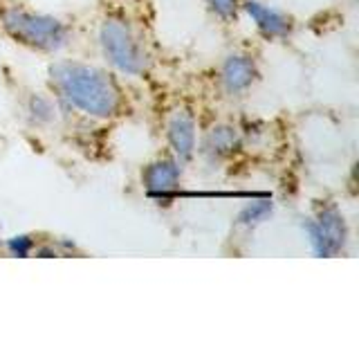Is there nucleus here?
<instances>
[{
    "label": "nucleus",
    "mask_w": 359,
    "mask_h": 337,
    "mask_svg": "<svg viewBox=\"0 0 359 337\" xmlns=\"http://www.w3.org/2000/svg\"><path fill=\"white\" fill-rule=\"evenodd\" d=\"M0 27L11 41L36 52L54 54L70 43V27L63 20L20 5L0 7Z\"/></svg>",
    "instance_id": "f03ea898"
},
{
    "label": "nucleus",
    "mask_w": 359,
    "mask_h": 337,
    "mask_svg": "<svg viewBox=\"0 0 359 337\" xmlns=\"http://www.w3.org/2000/svg\"><path fill=\"white\" fill-rule=\"evenodd\" d=\"M241 7L252 18L258 34L267 41H285L294 32V18L283 9L265 5L261 0H243Z\"/></svg>",
    "instance_id": "39448f33"
},
{
    "label": "nucleus",
    "mask_w": 359,
    "mask_h": 337,
    "mask_svg": "<svg viewBox=\"0 0 359 337\" xmlns=\"http://www.w3.org/2000/svg\"><path fill=\"white\" fill-rule=\"evenodd\" d=\"M272 213H274V202L272 200H256V202H252V205L243 207L236 220H238L241 227L254 230L261 223H265L269 216H272Z\"/></svg>",
    "instance_id": "9d476101"
},
{
    "label": "nucleus",
    "mask_w": 359,
    "mask_h": 337,
    "mask_svg": "<svg viewBox=\"0 0 359 337\" xmlns=\"http://www.w3.org/2000/svg\"><path fill=\"white\" fill-rule=\"evenodd\" d=\"M306 234L317 256H337L346 250L348 243V223L341 209L332 202H321L314 216L306 223Z\"/></svg>",
    "instance_id": "20e7f679"
},
{
    "label": "nucleus",
    "mask_w": 359,
    "mask_h": 337,
    "mask_svg": "<svg viewBox=\"0 0 359 337\" xmlns=\"http://www.w3.org/2000/svg\"><path fill=\"white\" fill-rule=\"evenodd\" d=\"M9 252L16 254V256H27L32 250H34V241L29 239V236H14V239H9L7 243Z\"/></svg>",
    "instance_id": "ddd939ff"
},
{
    "label": "nucleus",
    "mask_w": 359,
    "mask_h": 337,
    "mask_svg": "<svg viewBox=\"0 0 359 337\" xmlns=\"http://www.w3.org/2000/svg\"><path fill=\"white\" fill-rule=\"evenodd\" d=\"M182 180V162H177L173 155L155 157L142 168L144 191L153 198H168L175 194Z\"/></svg>",
    "instance_id": "423d86ee"
},
{
    "label": "nucleus",
    "mask_w": 359,
    "mask_h": 337,
    "mask_svg": "<svg viewBox=\"0 0 359 337\" xmlns=\"http://www.w3.org/2000/svg\"><path fill=\"white\" fill-rule=\"evenodd\" d=\"M205 5L213 16L224 22L236 20L241 11V0H205Z\"/></svg>",
    "instance_id": "f8f14e48"
},
{
    "label": "nucleus",
    "mask_w": 359,
    "mask_h": 337,
    "mask_svg": "<svg viewBox=\"0 0 359 337\" xmlns=\"http://www.w3.org/2000/svg\"><path fill=\"white\" fill-rule=\"evenodd\" d=\"M241 146H243V140H241L238 128L231 126V124H216V126H211L205 133V138H202L200 155L205 157L209 164H220L238 153Z\"/></svg>",
    "instance_id": "1a4fd4ad"
},
{
    "label": "nucleus",
    "mask_w": 359,
    "mask_h": 337,
    "mask_svg": "<svg viewBox=\"0 0 359 337\" xmlns=\"http://www.w3.org/2000/svg\"><path fill=\"white\" fill-rule=\"evenodd\" d=\"M258 77H261V70H258L256 59L245 52L229 54L220 65V86L231 97L245 95L258 81Z\"/></svg>",
    "instance_id": "6e6552de"
},
{
    "label": "nucleus",
    "mask_w": 359,
    "mask_h": 337,
    "mask_svg": "<svg viewBox=\"0 0 359 337\" xmlns=\"http://www.w3.org/2000/svg\"><path fill=\"white\" fill-rule=\"evenodd\" d=\"M27 115L34 124H48L54 119V106L48 97L32 95L27 101Z\"/></svg>",
    "instance_id": "9b49d317"
},
{
    "label": "nucleus",
    "mask_w": 359,
    "mask_h": 337,
    "mask_svg": "<svg viewBox=\"0 0 359 337\" xmlns=\"http://www.w3.org/2000/svg\"><path fill=\"white\" fill-rule=\"evenodd\" d=\"M99 45L106 61L121 74L140 77L149 72L151 54L146 50V43L140 37V32L135 29L126 16L112 14L104 18L99 27Z\"/></svg>",
    "instance_id": "7ed1b4c3"
},
{
    "label": "nucleus",
    "mask_w": 359,
    "mask_h": 337,
    "mask_svg": "<svg viewBox=\"0 0 359 337\" xmlns=\"http://www.w3.org/2000/svg\"><path fill=\"white\" fill-rule=\"evenodd\" d=\"M50 88L67 106L95 119L117 117L123 110V93L106 70L79 61H59L48 70Z\"/></svg>",
    "instance_id": "f257e3e1"
},
{
    "label": "nucleus",
    "mask_w": 359,
    "mask_h": 337,
    "mask_svg": "<svg viewBox=\"0 0 359 337\" xmlns=\"http://www.w3.org/2000/svg\"><path fill=\"white\" fill-rule=\"evenodd\" d=\"M166 142L177 162L194 160L198 149V131L196 117L189 108H177L171 112V117L166 121Z\"/></svg>",
    "instance_id": "0eeeda50"
}]
</instances>
